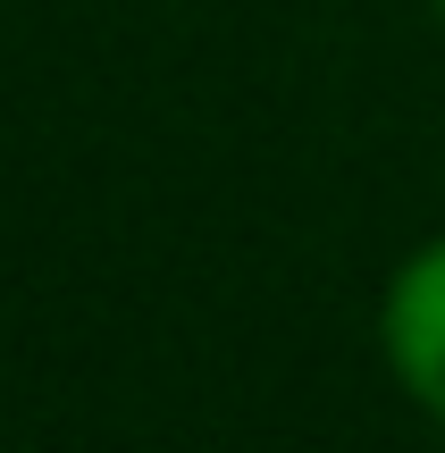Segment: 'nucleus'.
Instances as JSON below:
<instances>
[{"instance_id": "nucleus-1", "label": "nucleus", "mask_w": 445, "mask_h": 453, "mask_svg": "<svg viewBox=\"0 0 445 453\" xmlns=\"http://www.w3.org/2000/svg\"><path fill=\"white\" fill-rule=\"evenodd\" d=\"M379 353L395 370V387L412 395V411H429L445 428V235L412 243L395 260L379 303Z\"/></svg>"}, {"instance_id": "nucleus-2", "label": "nucleus", "mask_w": 445, "mask_h": 453, "mask_svg": "<svg viewBox=\"0 0 445 453\" xmlns=\"http://www.w3.org/2000/svg\"><path fill=\"white\" fill-rule=\"evenodd\" d=\"M437 26H445V0H437Z\"/></svg>"}]
</instances>
